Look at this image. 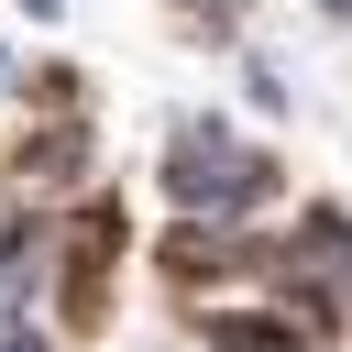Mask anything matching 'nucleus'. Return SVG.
Here are the masks:
<instances>
[{
    "mask_svg": "<svg viewBox=\"0 0 352 352\" xmlns=\"http://www.w3.org/2000/svg\"><path fill=\"white\" fill-rule=\"evenodd\" d=\"M22 11H33V22H44V11H66V0H22Z\"/></svg>",
    "mask_w": 352,
    "mask_h": 352,
    "instance_id": "4",
    "label": "nucleus"
},
{
    "mask_svg": "<svg viewBox=\"0 0 352 352\" xmlns=\"http://www.w3.org/2000/svg\"><path fill=\"white\" fill-rule=\"evenodd\" d=\"M319 11H341V22H352V0H319Z\"/></svg>",
    "mask_w": 352,
    "mask_h": 352,
    "instance_id": "5",
    "label": "nucleus"
},
{
    "mask_svg": "<svg viewBox=\"0 0 352 352\" xmlns=\"http://www.w3.org/2000/svg\"><path fill=\"white\" fill-rule=\"evenodd\" d=\"M0 352H55V341H44L33 319H11V330H0Z\"/></svg>",
    "mask_w": 352,
    "mask_h": 352,
    "instance_id": "3",
    "label": "nucleus"
},
{
    "mask_svg": "<svg viewBox=\"0 0 352 352\" xmlns=\"http://www.w3.org/2000/svg\"><path fill=\"white\" fill-rule=\"evenodd\" d=\"M209 352H319V330L297 308H198Z\"/></svg>",
    "mask_w": 352,
    "mask_h": 352,
    "instance_id": "2",
    "label": "nucleus"
},
{
    "mask_svg": "<svg viewBox=\"0 0 352 352\" xmlns=\"http://www.w3.org/2000/svg\"><path fill=\"white\" fill-rule=\"evenodd\" d=\"M165 198H176L187 220L231 231V220H253V209L275 198V165H264L231 121H176V143H165Z\"/></svg>",
    "mask_w": 352,
    "mask_h": 352,
    "instance_id": "1",
    "label": "nucleus"
}]
</instances>
